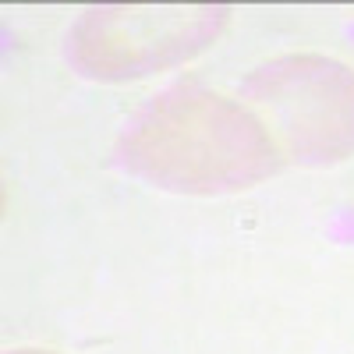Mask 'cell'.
Returning a JSON list of instances; mask_svg holds the SVG:
<instances>
[{
  "label": "cell",
  "mask_w": 354,
  "mask_h": 354,
  "mask_svg": "<svg viewBox=\"0 0 354 354\" xmlns=\"http://www.w3.org/2000/svg\"><path fill=\"white\" fill-rule=\"evenodd\" d=\"M135 163L174 188H234L273 167V142L223 96H170L138 124Z\"/></svg>",
  "instance_id": "cell-1"
},
{
  "label": "cell",
  "mask_w": 354,
  "mask_h": 354,
  "mask_svg": "<svg viewBox=\"0 0 354 354\" xmlns=\"http://www.w3.org/2000/svg\"><path fill=\"white\" fill-rule=\"evenodd\" d=\"M252 93L294 153L330 160L354 145V78L340 64L287 57L252 78Z\"/></svg>",
  "instance_id": "cell-2"
},
{
  "label": "cell",
  "mask_w": 354,
  "mask_h": 354,
  "mask_svg": "<svg viewBox=\"0 0 354 354\" xmlns=\"http://www.w3.org/2000/svg\"><path fill=\"white\" fill-rule=\"evenodd\" d=\"M213 11H93L78 28V50L96 75H142V68L195 50L185 28H209Z\"/></svg>",
  "instance_id": "cell-3"
}]
</instances>
